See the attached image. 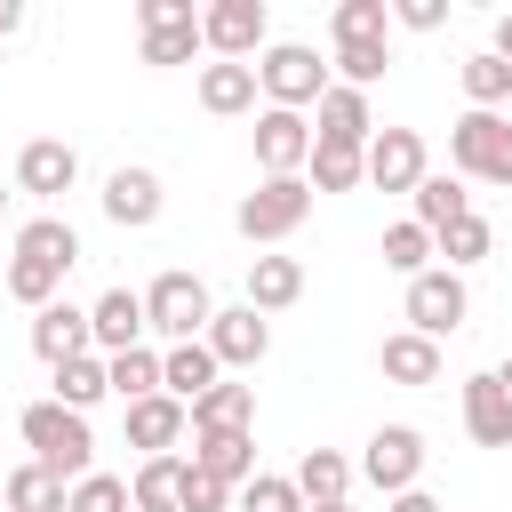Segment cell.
I'll return each instance as SVG.
<instances>
[{"instance_id": "6da1fadb", "label": "cell", "mask_w": 512, "mask_h": 512, "mask_svg": "<svg viewBox=\"0 0 512 512\" xmlns=\"http://www.w3.org/2000/svg\"><path fill=\"white\" fill-rule=\"evenodd\" d=\"M16 432H24L32 464H48L56 480H88V472H96V432H88L80 408H64V400H32Z\"/></svg>"}, {"instance_id": "7a4b0ae2", "label": "cell", "mask_w": 512, "mask_h": 512, "mask_svg": "<svg viewBox=\"0 0 512 512\" xmlns=\"http://www.w3.org/2000/svg\"><path fill=\"white\" fill-rule=\"evenodd\" d=\"M448 168L464 184H512V120L504 112H456L448 120Z\"/></svg>"}, {"instance_id": "3957f363", "label": "cell", "mask_w": 512, "mask_h": 512, "mask_svg": "<svg viewBox=\"0 0 512 512\" xmlns=\"http://www.w3.org/2000/svg\"><path fill=\"white\" fill-rule=\"evenodd\" d=\"M304 216H312V184H304V176H264V184L240 192V208H232V224H240L248 248H272V240L304 232Z\"/></svg>"}, {"instance_id": "277c9868", "label": "cell", "mask_w": 512, "mask_h": 512, "mask_svg": "<svg viewBox=\"0 0 512 512\" xmlns=\"http://www.w3.org/2000/svg\"><path fill=\"white\" fill-rule=\"evenodd\" d=\"M208 320H216V296H208L200 272H160V280L144 288V328H152V336H168V344H200Z\"/></svg>"}, {"instance_id": "5b68a950", "label": "cell", "mask_w": 512, "mask_h": 512, "mask_svg": "<svg viewBox=\"0 0 512 512\" xmlns=\"http://www.w3.org/2000/svg\"><path fill=\"white\" fill-rule=\"evenodd\" d=\"M256 88H264V104L304 112V104L328 96V64H320V48H304V40H272V48L256 56Z\"/></svg>"}, {"instance_id": "8992f818", "label": "cell", "mask_w": 512, "mask_h": 512, "mask_svg": "<svg viewBox=\"0 0 512 512\" xmlns=\"http://www.w3.org/2000/svg\"><path fill=\"white\" fill-rule=\"evenodd\" d=\"M272 16H264V0H208L200 8V40L216 48V64H256L272 40Z\"/></svg>"}, {"instance_id": "52a82bcc", "label": "cell", "mask_w": 512, "mask_h": 512, "mask_svg": "<svg viewBox=\"0 0 512 512\" xmlns=\"http://www.w3.org/2000/svg\"><path fill=\"white\" fill-rule=\"evenodd\" d=\"M360 480L384 488V504L408 496V488L424 480V432H416V424H376V432H368V456H360Z\"/></svg>"}, {"instance_id": "ba28073f", "label": "cell", "mask_w": 512, "mask_h": 512, "mask_svg": "<svg viewBox=\"0 0 512 512\" xmlns=\"http://www.w3.org/2000/svg\"><path fill=\"white\" fill-rule=\"evenodd\" d=\"M464 312H472V296H464V272H448V264H432V272H416L408 280V328L416 336H456L464 328Z\"/></svg>"}, {"instance_id": "9c48e42d", "label": "cell", "mask_w": 512, "mask_h": 512, "mask_svg": "<svg viewBox=\"0 0 512 512\" xmlns=\"http://www.w3.org/2000/svg\"><path fill=\"white\" fill-rule=\"evenodd\" d=\"M312 120L304 112H280V104H264L256 112V168L264 176H304V160H312Z\"/></svg>"}, {"instance_id": "30bf717a", "label": "cell", "mask_w": 512, "mask_h": 512, "mask_svg": "<svg viewBox=\"0 0 512 512\" xmlns=\"http://www.w3.org/2000/svg\"><path fill=\"white\" fill-rule=\"evenodd\" d=\"M80 184V152L64 144V136H32L24 152H16V192H32V200H64Z\"/></svg>"}, {"instance_id": "8fae6325", "label": "cell", "mask_w": 512, "mask_h": 512, "mask_svg": "<svg viewBox=\"0 0 512 512\" xmlns=\"http://www.w3.org/2000/svg\"><path fill=\"white\" fill-rule=\"evenodd\" d=\"M432 168H424V136L416 128H376L368 136V184L376 192H416Z\"/></svg>"}, {"instance_id": "7c38bea8", "label": "cell", "mask_w": 512, "mask_h": 512, "mask_svg": "<svg viewBox=\"0 0 512 512\" xmlns=\"http://www.w3.org/2000/svg\"><path fill=\"white\" fill-rule=\"evenodd\" d=\"M208 352H216L224 368H256V360L272 352V320H264L256 304H224V312L208 320Z\"/></svg>"}, {"instance_id": "4fadbf2b", "label": "cell", "mask_w": 512, "mask_h": 512, "mask_svg": "<svg viewBox=\"0 0 512 512\" xmlns=\"http://www.w3.org/2000/svg\"><path fill=\"white\" fill-rule=\"evenodd\" d=\"M88 328H96V352L104 360H120V352H136L152 328H144V296L136 288H104L96 304H88Z\"/></svg>"}, {"instance_id": "5bb4252c", "label": "cell", "mask_w": 512, "mask_h": 512, "mask_svg": "<svg viewBox=\"0 0 512 512\" xmlns=\"http://www.w3.org/2000/svg\"><path fill=\"white\" fill-rule=\"evenodd\" d=\"M184 432H192V408H184V400H168V392L128 400V448H144V456H176Z\"/></svg>"}, {"instance_id": "9a60e30c", "label": "cell", "mask_w": 512, "mask_h": 512, "mask_svg": "<svg viewBox=\"0 0 512 512\" xmlns=\"http://www.w3.org/2000/svg\"><path fill=\"white\" fill-rule=\"evenodd\" d=\"M104 216H112L120 232L160 224V176H152V168H112V176H104Z\"/></svg>"}, {"instance_id": "2e32d148", "label": "cell", "mask_w": 512, "mask_h": 512, "mask_svg": "<svg viewBox=\"0 0 512 512\" xmlns=\"http://www.w3.org/2000/svg\"><path fill=\"white\" fill-rule=\"evenodd\" d=\"M32 352H40L48 368H64V360L96 352V328H88V312H80V304H48V312H32Z\"/></svg>"}, {"instance_id": "e0dca14e", "label": "cell", "mask_w": 512, "mask_h": 512, "mask_svg": "<svg viewBox=\"0 0 512 512\" xmlns=\"http://www.w3.org/2000/svg\"><path fill=\"white\" fill-rule=\"evenodd\" d=\"M464 432L480 448H512V392L496 384V368L488 376H464Z\"/></svg>"}, {"instance_id": "ac0fdd59", "label": "cell", "mask_w": 512, "mask_h": 512, "mask_svg": "<svg viewBox=\"0 0 512 512\" xmlns=\"http://www.w3.org/2000/svg\"><path fill=\"white\" fill-rule=\"evenodd\" d=\"M376 368H384V384L424 392V384H440V344H432V336H416V328H400V336H384V344H376Z\"/></svg>"}, {"instance_id": "d6986e66", "label": "cell", "mask_w": 512, "mask_h": 512, "mask_svg": "<svg viewBox=\"0 0 512 512\" xmlns=\"http://www.w3.org/2000/svg\"><path fill=\"white\" fill-rule=\"evenodd\" d=\"M208 384H224V360L208 352V336H200V344H168V352H160V392H168V400H184V408H192Z\"/></svg>"}, {"instance_id": "ffe728a7", "label": "cell", "mask_w": 512, "mask_h": 512, "mask_svg": "<svg viewBox=\"0 0 512 512\" xmlns=\"http://www.w3.org/2000/svg\"><path fill=\"white\" fill-rule=\"evenodd\" d=\"M192 464L224 488H248L256 480V432H200L192 440Z\"/></svg>"}, {"instance_id": "44dd1931", "label": "cell", "mask_w": 512, "mask_h": 512, "mask_svg": "<svg viewBox=\"0 0 512 512\" xmlns=\"http://www.w3.org/2000/svg\"><path fill=\"white\" fill-rule=\"evenodd\" d=\"M184 472H192V456H144L128 472V504L136 512H184Z\"/></svg>"}, {"instance_id": "7402d4cb", "label": "cell", "mask_w": 512, "mask_h": 512, "mask_svg": "<svg viewBox=\"0 0 512 512\" xmlns=\"http://www.w3.org/2000/svg\"><path fill=\"white\" fill-rule=\"evenodd\" d=\"M320 136H328V144H360V152H368V136H376L368 88H344V80H328V96H320Z\"/></svg>"}, {"instance_id": "603a6c76", "label": "cell", "mask_w": 512, "mask_h": 512, "mask_svg": "<svg viewBox=\"0 0 512 512\" xmlns=\"http://www.w3.org/2000/svg\"><path fill=\"white\" fill-rule=\"evenodd\" d=\"M200 432H256V384H208L192 400V440Z\"/></svg>"}, {"instance_id": "cb8c5ba5", "label": "cell", "mask_w": 512, "mask_h": 512, "mask_svg": "<svg viewBox=\"0 0 512 512\" xmlns=\"http://www.w3.org/2000/svg\"><path fill=\"white\" fill-rule=\"evenodd\" d=\"M288 480L304 504H352V456H336V448H304Z\"/></svg>"}, {"instance_id": "d4e9b609", "label": "cell", "mask_w": 512, "mask_h": 512, "mask_svg": "<svg viewBox=\"0 0 512 512\" xmlns=\"http://www.w3.org/2000/svg\"><path fill=\"white\" fill-rule=\"evenodd\" d=\"M200 112L216 120L256 112V64H200Z\"/></svg>"}, {"instance_id": "484cf974", "label": "cell", "mask_w": 512, "mask_h": 512, "mask_svg": "<svg viewBox=\"0 0 512 512\" xmlns=\"http://www.w3.org/2000/svg\"><path fill=\"white\" fill-rule=\"evenodd\" d=\"M0 504L8 512H72V480H56L48 464H16L0 480Z\"/></svg>"}, {"instance_id": "4316f807", "label": "cell", "mask_w": 512, "mask_h": 512, "mask_svg": "<svg viewBox=\"0 0 512 512\" xmlns=\"http://www.w3.org/2000/svg\"><path fill=\"white\" fill-rule=\"evenodd\" d=\"M304 184H312V192H352V184H368V152H360V144H328V136H312Z\"/></svg>"}, {"instance_id": "83f0119b", "label": "cell", "mask_w": 512, "mask_h": 512, "mask_svg": "<svg viewBox=\"0 0 512 512\" xmlns=\"http://www.w3.org/2000/svg\"><path fill=\"white\" fill-rule=\"evenodd\" d=\"M304 296V264L296 256H248V304L256 312H288Z\"/></svg>"}, {"instance_id": "f1b7e54d", "label": "cell", "mask_w": 512, "mask_h": 512, "mask_svg": "<svg viewBox=\"0 0 512 512\" xmlns=\"http://www.w3.org/2000/svg\"><path fill=\"white\" fill-rule=\"evenodd\" d=\"M408 200H416V224H424L432 240H440L448 224H464V216H472V192H464V176H424Z\"/></svg>"}, {"instance_id": "f546056e", "label": "cell", "mask_w": 512, "mask_h": 512, "mask_svg": "<svg viewBox=\"0 0 512 512\" xmlns=\"http://www.w3.org/2000/svg\"><path fill=\"white\" fill-rule=\"evenodd\" d=\"M16 256L48 264V272H72V264H80V232H72L64 216H32V224L16 232Z\"/></svg>"}, {"instance_id": "4dcf8cb0", "label": "cell", "mask_w": 512, "mask_h": 512, "mask_svg": "<svg viewBox=\"0 0 512 512\" xmlns=\"http://www.w3.org/2000/svg\"><path fill=\"white\" fill-rule=\"evenodd\" d=\"M48 376H56V400H64V408H80V416H88V408L112 392V368H104V352H80V360H64V368H48Z\"/></svg>"}, {"instance_id": "1f68e13d", "label": "cell", "mask_w": 512, "mask_h": 512, "mask_svg": "<svg viewBox=\"0 0 512 512\" xmlns=\"http://www.w3.org/2000/svg\"><path fill=\"white\" fill-rule=\"evenodd\" d=\"M456 72H464V96H472V112H496V104L512 96V64H504L496 48H480V56H464Z\"/></svg>"}, {"instance_id": "d6a6232c", "label": "cell", "mask_w": 512, "mask_h": 512, "mask_svg": "<svg viewBox=\"0 0 512 512\" xmlns=\"http://www.w3.org/2000/svg\"><path fill=\"white\" fill-rule=\"evenodd\" d=\"M432 256H440V248H432V232H424L416 216L384 232V272H400V280H416V272H432Z\"/></svg>"}, {"instance_id": "836d02e7", "label": "cell", "mask_w": 512, "mask_h": 512, "mask_svg": "<svg viewBox=\"0 0 512 512\" xmlns=\"http://www.w3.org/2000/svg\"><path fill=\"white\" fill-rule=\"evenodd\" d=\"M336 48L344 40H392V0H336Z\"/></svg>"}, {"instance_id": "e575fe53", "label": "cell", "mask_w": 512, "mask_h": 512, "mask_svg": "<svg viewBox=\"0 0 512 512\" xmlns=\"http://www.w3.org/2000/svg\"><path fill=\"white\" fill-rule=\"evenodd\" d=\"M104 368H112V392H120V400H152V392H160V352H152V344L120 352V360H104Z\"/></svg>"}, {"instance_id": "d590c367", "label": "cell", "mask_w": 512, "mask_h": 512, "mask_svg": "<svg viewBox=\"0 0 512 512\" xmlns=\"http://www.w3.org/2000/svg\"><path fill=\"white\" fill-rule=\"evenodd\" d=\"M384 64H392V40H344V48H336L344 88H376V80H384Z\"/></svg>"}, {"instance_id": "8d00e7d4", "label": "cell", "mask_w": 512, "mask_h": 512, "mask_svg": "<svg viewBox=\"0 0 512 512\" xmlns=\"http://www.w3.org/2000/svg\"><path fill=\"white\" fill-rule=\"evenodd\" d=\"M56 288H64V272H48V264H32V256H8V296H16V304L48 312V304H56Z\"/></svg>"}, {"instance_id": "74e56055", "label": "cell", "mask_w": 512, "mask_h": 512, "mask_svg": "<svg viewBox=\"0 0 512 512\" xmlns=\"http://www.w3.org/2000/svg\"><path fill=\"white\" fill-rule=\"evenodd\" d=\"M432 248H440V256H448V272H464V264H480V256H488V248H496V232H488V224H480V216H464V224H448V232H440V240H432Z\"/></svg>"}, {"instance_id": "f35d334b", "label": "cell", "mask_w": 512, "mask_h": 512, "mask_svg": "<svg viewBox=\"0 0 512 512\" xmlns=\"http://www.w3.org/2000/svg\"><path fill=\"white\" fill-rule=\"evenodd\" d=\"M208 40H200V24H176V32H144V64L152 72H168V64H192Z\"/></svg>"}, {"instance_id": "ab89813d", "label": "cell", "mask_w": 512, "mask_h": 512, "mask_svg": "<svg viewBox=\"0 0 512 512\" xmlns=\"http://www.w3.org/2000/svg\"><path fill=\"white\" fill-rule=\"evenodd\" d=\"M240 512H304V496H296L288 472H256V480L240 488Z\"/></svg>"}, {"instance_id": "60d3db41", "label": "cell", "mask_w": 512, "mask_h": 512, "mask_svg": "<svg viewBox=\"0 0 512 512\" xmlns=\"http://www.w3.org/2000/svg\"><path fill=\"white\" fill-rule=\"evenodd\" d=\"M72 512H136V504H128L120 472H88V480H72Z\"/></svg>"}, {"instance_id": "b9f144b4", "label": "cell", "mask_w": 512, "mask_h": 512, "mask_svg": "<svg viewBox=\"0 0 512 512\" xmlns=\"http://www.w3.org/2000/svg\"><path fill=\"white\" fill-rule=\"evenodd\" d=\"M136 24L144 32H176V24H200V8L192 0H136Z\"/></svg>"}, {"instance_id": "7bdbcfd3", "label": "cell", "mask_w": 512, "mask_h": 512, "mask_svg": "<svg viewBox=\"0 0 512 512\" xmlns=\"http://www.w3.org/2000/svg\"><path fill=\"white\" fill-rule=\"evenodd\" d=\"M232 496H240V488H224V480H208V472H200V464H192V472H184V512H224V504H232Z\"/></svg>"}, {"instance_id": "ee69618b", "label": "cell", "mask_w": 512, "mask_h": 512, "mask_svg": "<svg viewBox=\"0 0 512 512\" xmlns=\"http://www.w3.org/2000/svg\"><path fill=\"white\" fill-rule=\"evenodd\" d=\"M392 24H408V32H440V24H448V0H392Z\"/></svg>"}, {"instance_id": "f6af8a7d", "label": "cell", "mask_w": 512, "mask_h": 512, "mask_svg": "<svg viewBox=\"0 0 512 512\" xmlns=\"http://www.w3.org/2000/svg\"><path fill=\"white\" fill-rule=\"evenodd\" d=\"M384 512H440V496H424V488H408V496H392Z\"/></svg>"}, {"instance_id": "bcb514c9", "label": "cell", "mask_w": 512, "mask_h": 512, "mask_svg": "<svg viewBox=\"0 0 512 512\" xmlns=\"http://www.w3.org/2000/svg\"><path fill=\"white\" fill-rule=\"evenodd\" d=\"M488 48H496V56H504V64H512V8H504V16H496V40H488Z\"/></svg>"}, {"instance_id": "7dc6e473", "label": "cell", "mask_w": 512, "mask_h": 512, "mask_svg": "<svg viewBox=\"0 0 512 512\" xmlns=\"http://www.w3.org/2000/svg\"><path fill=\"white\" fill-rule=\"evenodd\" d=\"M8 32H24V8H16V0H0V40H8Z\"/></svg>"}, {"instance_id": "c3c4849f", "label": "cell", "mask_w": 512, "mask_h": 512, "mask_svg": "<svg viewBox=\"0 0 512 512\" xmlns=\"http://www.w3.org/2000/svg\"><path fill=\"white\" fill-rule=\"evenodd\" d=\"M496 384H504V392H512V360H504V368H496Z\"/></svg>"}, {"instance_id": "681fc988", "label": "cell", "mask_w": 512, "mask_h": 512, "mask_svg": "<svg viewBox=\"0 0 512 512\" xmlns=\"http://www.w3.org/2000/svg\"><path fill=\"white\" fill-rule=\"evenodd\" d=\"M304 512H352V504H304Z\"/></svg>"}, {"instance_id": "f907efd6", "label": "cell", "mask_w": 512, "mask_h": 512, "mask_svg": "<svg viewBox=\"0 0 512 512\" xmlns=\"http://www.w3.org/2000/svg\"><path fill=\"white\" fill-rule=\"evenodd\" d=\"M0 208H8V184H0Z\"/></svg>"}, {"instance_id": "816d5d0a", "label": "cell", "mask_w": 512, "mask_h": 512, "mask_svg": "<svg viewBox=\"0 0 512 512\" xmlns=\"http://www.w3.org/2000/svg\"><path fill=\"white\" fill-rule=\"evenodd\" d=\"M0 480H8V464H0Z\"/></svg>"}, {"instance_id": "f5cc1de1", "label": "cell", "mask_w": 512, "mask_h": 512, "mask_svg": "<svg viewBox=\"0 0 512 512\" xmlns=\"http://www.w3.org/2000/svg\"><path fill=\"white\" fill-rule=\"evenodd\" d=\"M0 512H8V504H0Z\"/></svg>"}]
</instances>
